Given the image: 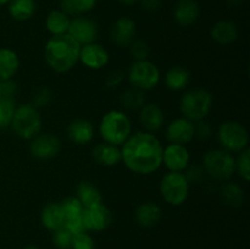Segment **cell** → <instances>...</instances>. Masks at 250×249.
Returning <instances> with one entry per match:
<instances>
[{"instance_id": "cell-20", "label": "cell", "mask_w": 250, "mask_h": 249, "mask_svg": "<svg viewBox=\"0 0 250 249\" xmlns=\"http://www.w3.org/2000/svg\"><path fill=\"white\" fill-rule=\"evenodd\" d=\"M139 122L146 132L154 133L159 131L165 122L163 109L156 104L143 105L139 110Z\"/></svg>"}, {"instance_id": "cell-17", "label": "cell", "mask_w": 250, "mask_h": 249, "mask_svg": "<svg viewBox=\"0 0 250 249\" xmlns=\"http://www.w3.org/2000/svg\"><path fill=\"white\" fill-rule=\"evenodd\" d=\"M137 26L133 19L122 16L115 21L111 28V41L120 48H126L136 39Z\"/></svg>"}, {"instance_id": "cell-3", "label": "cell", "mask_w": 250, "mask_h": 249, "mask_svg": "<svg viewBox=\"0 0 250 249\" xmlns=\"http://www.w3.org/2000/svg\"><path fill=\"white\" fill-rule=\"evenodd\" d=\"M99 134L106 143L116 146L122 145L132 134L131 120L121 110H110L100 120Z\"/></svg>"}, {"instance_id": "cell-13", "label": "cell", "mask_w": 250, "mask_h": 249, "mask_svg": "<svg viewBox=\"0 0 250 249\" xmlns=\"http://www.w3.org/2000/svg\"><path fill=\"white\" fill-rule=\"evenodd\" d=\"M83 220L87 231L103 232L111 226L114 217L111 210L104 203H99L85 208L83 211Z\"/></svg>"}, {"instance_id": "cell-27", "label": "cell", "mask_w": 250, "mask_h": 249, "mask_svg": "<svg viewBox=\"0 0 250 249\" xmlns=\"http://www.w3.org/2000/svg\"><path fill=\"white\" fill-rule=\"evenodd\" d=\"M7 10L15 21H28L36 14L37 2L36 0H10Z\"/></svg>"}, {"instance_id": "cell-36", "label": "cell", "mask_w": 250, "mask_h": 249, "mask_svg": "<svg viewBox=\"0 0 250 249\" xmlns=\"http://www.w3.org/2000/svg\"><path fill=\"white\" fill-rule=\"evenodd\" d=\"M53 244L58 249H71L72 246L73 234L65 227L56 229L53 232Z\"/></svg>"}, {"instance_id": "cell-12", "label": "cell", "mask_w": 250, "mask_h": 249, "mask_svg": "<svg viewBox=\"0 0 250 249\" xmlns=\"http://www.w3.org/2000/svg\"><path fill=\"white\" fill-rule=\"evenodd\" d=\"M60 149V139L53 133H38L31 139L29 143V153L38 160H49L55 158Z\"/></svg>"}, {"instance_id": "cell-8", "label": "cell", "mask_w": 250, "mask_h": 249, "mask_svg": "<svg viewBox=\"0 0 250 249\" xmlns=\"http://www.w3.org/2000/svg\"><path fill=\"white\" fill-rule=\"evenodd\" d=\"M217 141L222 149L229 153H241L248 148L249 133L244 124L238 121H225L217 129Z\"/></svg>"}, {"instance_id": "cell-37", "label": "cell", "mask_w": 250, "mask_h": 249, "mask_svg": "<svg viewBox=\"0 0 250 249\" xmlns=\"http://www.w3.org/2000/svg\"><path fill=\"white\" fill-rule=\"evenodd\" d=\"M128 48L129 53H131L134 61L146 60L149 56V53H150L148 43L144 41H141V39H134V41L129 44Z\"/></svg>"}, {"instance_id": "cell-21", "label": "cell", "mask_w": 250, "mask_h": 249, "mask_svg": "<svg viewBox=\"0 0 250 249\" xmlns=\"http://www.w3.org/2000/svg\"><path fill=\"white\" fill-rule=\"evenodd\" d=\"M211 38L220 45H229L238 39V26L231 20H220L212 26Z\"/></svg>"}, {"instance_id": "cell-19", "label": "cell", "mask_w": 250, "mask_h": 249, "mask_svg": "<svg viewBox=\"0 0 250 249\" xmlns=\"http://www.w3.org/2000/svg\"><path fill=\"white\" fill-rule=\"evenodd\" d=\"M95 129L92 122L85 119H76L67 126V137L72 143L84 145L94 138Z\"/></svg>"}, {"instance_id": "cell-1", "label": "cell", "mask_w": 250, "mask_h": 249, "mask_svg": "<svg viewBox=\"0 0 250 249\" xmlns=\"http://www.w3.org/2000/svg\"><path fill=\"white\" fill-rule=\"evenodd\" d=\"M121 161L131 172L149 176L163 165V144L154 133L136 132L122 144Z\"/></svg>"}, {"instance_id": "cell-40", "label": "cell", "mask_w": 250, "mask_h": 249, "mask_svg": "<svg viewBox=\"0 0 250 249\" xmlns=\"http://www.w3.org/2000/svg\"><path fill=\"white\" fill-rule=\"evenodd\" d=\"M125 75L121 70H114L107 75L106 81H105V84L109 89H116L120 84L124 81Z\"/></svg>"}, {"instance_id": "cell-25", "label": "cell", "mask_w": 250, "mask_h": 249, "mask_svg": "<svg viewBox=\"0 0 250 249\" xmlns=\"http://www.w3.org/2000/svg\"><path fill=\"white\" fill-rule=\"evenodd\" d=\"M20 68V59L16 51L0 48V82L11 80Z\"/></svg>"}, {"instance_id": "cell-23", "label": "cell", "mask_w": 250, "mask_h": 249, "mask_svg": "<svg viewBox=\"0 0 250 249\" xmlns=\"http://www.w3.org/2000/svg\"><path fill=\"white\" fill-rule=\"evenodd\" d=\"M134 217L139 226L153 227L160 221L161 219V208L154 202H146L138 205L134 212Z\"/></svg>"}, {"instance_id": "cell-35", "label": "cell", "mask_w": 250, "mask_h": 249, "mask_svg": "<svg viewBox=\"0 0 250 249\" xmlns=\"http://www.w3.org/2000/svg\"><path fill=\"white\" fill-rule=\"evenodd\" d=\"M51 102V90L49 89L45 85H42V87L37 88L33 92L31 97V103L29 104L33 105L36 109H42V107H45L50 104Z\"/></svg>"}, {"instance_id": "cell-41", "label": "cell", "mask_w": 250, "mask_h": 249, "mask_svg": "<svg viewBox=\"0 0 250 249\" xmlns=\"http://www.w3.org/2000/svg\"><path fill=\"white\" fill-rule=\"evenodd\" d=\"M0 90H1V97L7 98H15L17 90H19V85L14 80H6L0 82Z\"/></svg>"}, {"instance_id": "cell-6", "label": "cell", "mask_w": 250, "mask_h": 249, "mask_svg": "<svg viewBox=\"0 0 250 249\" xmlns=\"http://www.w3.org/2000/svg\"><path fill=\"white\" fill-rule=\"evenodd\" d=\"M203 170L216 181H229L236 172V158L224 149H212L203 158Z\"/></svg>"}, {"instance_id": "cell-46", "label": "cell", "mask_w": 250, "mask_h": 249, "mask_svg": "<svg viewBox=\"0 0 250 249\" xmlns=\"http://www.w3.org/2000/svg\"><path fill=\"white\" fill-rule=\"evenodd\" d=\"M10 0H0V6H2V5H7L9 4Z\"/></svg>"}, {"instance_id": "cell-29", "label": "cell", "mask_w": 250, "mask_h": 249, "mask_svg": "<svg viewBox=\"0 0 250 249\" xmlns=\"http://www.w3.org/2000/svg\"><path fill=\"white\" fill-rule=\"evenodd\" d=\"M41 222L50 232H54L63 227L62 214H61L59 203L50 202L43 208L41 212Z\"/></svg>"}, {"instance_id": "cell-2", "label": "cell", "mask_w": 250, "mask_h": 249, "mask_svg": "<svg viewBox=\"0 0 250 249\" xmlns=\"http://www.w3.org/2000/svg\"><path fill=\"white\" fill-rule=\"evenodd\" d=\"M81 45L70 36H51L44 48V59L56 73H66L80 61Z\"/></svg>"}, {"instance_id": "cell-16", "label": "cell", "mask_w": 250, "mask_h": 249, "mask_svg": "<svg viewBox=\"0 0 250 249\" xmlns=\"http://www.w3.org/2000/svg\"><path fill=\"white\" fill-rule=\"evenodd\" d=\"M165 134L170 143L186 145L194 138V122L183 116L177 117L167 124Z\"/></svg>"}, {"instance_id": "cell-30", "label": "cell", "mask_w": 250, "mask_h": 249, "mask_svg": "<svg viewBox=\"0 0 250 249\" xmlns=\"http://www.w3.org/2000/svg\"><path fill=\"white\" fill-rule=\"evenodd\" d=\"M220 198L224 204L232 208H238L244 203V190L238 183L225 181L220 189Z\"/></svg>"}, {"instance_id": "cell-43", "label": "cell", "mask_w": 250, "mask_h": 249, "mask_svg": "<svg viewBox=\"0 0 250 249\" xmlns=\"http://www.w3.org/2000/svg\"><path fill=\"white\" fill-rule=\"evenodd\" d=\"M142 9L148 12H155L161 7V0H139Z\"/></svg>"}, {"instance_id": "cell-47", "label": "cell", "mask_w": 250, "mask_h": 249, "mask_svg": "<svg viewBox=\"0 0 250 249\" xmlns=\"http://www.w3.org/2000/svg\"><path fill=\"white\" fill-rule=\"evenodd\" d=\"M23 249H39V248L36 246H27L26 248H23Z\"/></svg>"}, {"instance_id": "cell-9", "label": "cell", "mask_w": 250, "mask_h": 249, "mask_svg": "<svg viewBox=\"0 0 250 249\" xmlns=\"http://www.w3.org/2000/svg\"><path fill=\"white\" fill-rule=\"evenodd\" d=\"M127 78L132 88L146 92V90L154 89L160 83L161 73L158 66L146 59V60L134 61L129 66Z\"/></svg>"}, {"instance_id": "cell-14", "label": "cell", "mask_w": 250, "mask_h": 249, "mask_svg": "<svg viewBox=\"0 0 250 249\" xmlns=\"http://www.w3.org/2000/svg\"><path fill=\"white\" fill-rule=\"evenodd\" d=\"M163 164L168 171L183 172L190 165L189 150L183 144H167L163 149Z\"/></svg>"}, {"instance_id": "cell-31", "label": "cell", "mask_w": 250, "mask_h": 249, "mask_svg": "<svg viewBox=\"0 0 250 249\" xmlns=\"http://www.w3.org/2000/svg\"><path fill=\"white\" fill-rule=\"evenodd\" d=\"M97 0H60V10L68 16H80L94 9Z\"/></svg>"}, {"instance_id": "cell-22", "label": "cell", "mask_w": 250, "mask_h": 249, "mask_svg": "<svg viewBox=\"0 0 250 249\" xmlns=\"http://www.w3.org/2000/svg\"><path fill=\"white\" fill-rule=\"evenodd\" d=\"M92 156L94 161L105 167H112L121 163V149L116 145L102 142L93 148Z\"/></svg>"}, {"instance_id": "cell-38", "label": "cell", "mask_w": 250, "mask_h": 249, "mask_svg": "<svg viewBox=\"0 0 250 249\" xmlns=\"http://www.w3.org/2000/svg\"><path fill=\"white\" fill-rule=\"evenodd\" d=\"M71 249H95L94 239L92 238V236L88 232H81V233L73 234Z\"/></svg>"}, {"instance_id": "cell-44", "label": "cell", "mask_w": 250, "mask_h": 249, "mask_svg": "<svg viewBox=\"0 0 250 249\" xmlns=\"http://www.w3.org/2000/svg\"><path fill=\"white\" fill-rule=\"evenodd\" d=\"M244 0H225V4L229 7H237L243 4Z\"/></svg>"}, {"instance_id": "cell-32", "label": "cell", "mask_w": 250, "mask_h": 249, "mask_svg": "<svg viewBox=\"0 0 250 249\" xmlns=\"http://www.w3.org/2000/svg\"><path fill=\"white\" fill-rule=\"evenodd\" d=\"M122 106L128 111H136V110H141L142 106L144 105V93L142 90L136 89V88H131L127 89L126 92L122 93L121 98H120Z\"/></svg>"}, {"instance_id": "cell-28", "label": "cell", "mask_w": 250, "mask_h": 249, "mask_svg": "<svg viewBox=\"0 0 250 249\" xmlns=\"http://www.w3.org/2000/svg\"><path fill=\"white\" fill-rule=\"evenodd\" d=\"M71 19L60 9L51 10L45 19V28L51 36H61L68 32Z\"/></svg>"}, {"instance_id": "cell-34", "label": "cell", "mask_w": 250, "mask_h": 249, "mask_svg": "<svg viewBox=\"0 0 250 249\" xmlns=\"http://www.w3.org/2000/svg\"><path fill=\"white\" fill-rule=\"evenodd\" d=\"M236 172L244 182L250 181V150L249 148L244 149L236 158Z\"/></svg>"}, {"instance_id": "cell-11", "label": "cell", "mask_w": 250, "mask_h": 249, "mask_svg": "<svg viewBox=\"0 0 250 249\" xmlns=\"http://www.w3.org/2000/svg\"><path fill=\"white\" fill-rule=\"evenodd\" d=\"M98 24L90 17L80 15L71 19L67 34H70L81 46L94 43L98 38Z\"/></svg>"}, {"instance_id": "cell-45", "label": "cell", "mask_w": 250, "mask_h": 249, "mask_svg": "<svg viewBox=\"0 0 250 249\" xmlns=\"http://www.w3.org/2000/svg\"><path fill=\"white\" fill-rule=\"evenodd\" d=\"M119 2H121V4L124 5H133L136 4V2H138L139 0H117Z\"/></svg>"}, {"instance_id": "cell-33", "label": "cell", "mask_w": 250, "mask_h": 249, "mask_svg": "<svg viewBox=\"0 0 250 249\" xmlns=\"http://www.w3.org/2000/svg\"><path fill=\"white\" fill-rule=\"evenodd\" d=\"M15 110H16L15 98L0 97V129L10 127Z\"/></svg>"}, {"instance_id": "cell-10", "label": "cell", "mask_w": 250, "mask_h": 249, "mask_svg": "<svg viewBox=\"0 0 250 249\" xmlns=\"http://www.w3.org/2000/svg\"><path fill=\"white\" fill-rule=\"evenodd\" d=\"M62 214L63 227L67 228L72 234L88 232L85 229L84 220H83V211L84 208L81 204L80 200L76 197H66L65 199L59 203Z\"/></svg>"}, {"instance_id": "cell-26", "label": "cell", "mask_w": 250, "mask_h": 249, "mask_svg": "<svg viewBox=\"0 0 250 249\" xmlns=\"http://www.w3.org/2000/svg\"><path fill=\"white\" fill-rule=\"evenodd\" d=\"M76 198L80 200L83 208H89L95 204L103 203V197L100 190L95 185L89 181H81L76 187Z\"/></svg>"}, {"instance_id": "cell-4", "label": "cell", "mask_w": 250, "mask_h": 249, "mask_svg": "<svg viewBox=\"0 0 250 249\" xmlns=\"http://www.w3.org/2000/svg\"><path fill=\"white\" fill-rule=\"evenodd\" d=\"M214 98L209 90L204 88H194L187 90L181 97L180 110L182 116L192 122L205 120L212 109Z\"/></svg>"}, {"instance_id": "cell-5", "label": "cell", "mask_w": 250, "mask_h": 249, "mask_svg": "<svg viewBox=\"0 0 250 249\" xmlns=\"http://www.w3.org/2000/svg\"><path fill=\"white\" fill-rule=\"evenodd\" d=\"M10 127L17 137L31 141L33 137L41 133L42 116L39 110L31 104L19 105L15 110Z\"/></svg>"}, {"instance_id": "cell-18", "label": "cell", "mask_w": 250, "mask_h": 249, "mask_svg": "<svg viewBox=\"0 0 250 249\" xmlns=\"http://www.w3.org/2000/svg\"><path fill=\"white\" fill-rule=\"evenodd\" d=\"M200 16V5L197 0H178L173 9V17L182 27L193 26Z\"/></svg>"}, {"instance_id": "cell-15", "label": "cell", "mask_w": 250, "mask_h": 249, "mask_svg": "<svg viewBox=\"0 0 250 249\" xmlns=\"http://www.w3.org/2000/svg\"><path fill=\"white\" fill-rule=\"evenodd\" d=\"M80 61L89 70H102L109 63L110 55L106 49L98 43L81 46Z\"/></svg>"}, {"instance_id": "cell-39", "label": "cell", "mask_w": 250, "mask_h": 249, "mask_svg": "<svg viewBox=\"0 0 250 249\" xmlns=\"http://www.w3.org/2000/svg\"><path fill=\"white\" fill-rule=\"evenodd\" d=\"M211 134L212 128L209 122H207L205 120L194 122V137H197L200 141H207L211 137Z\"/></svg>"}, {"instance_id": "cell-42", "label": "cell", "mask_w": 250, "mask_h": 249, "mask_svg": "<svg viewBox=\"0 0 250 249\" xmlns=\"http://www.w3.org/2000/svg\"><path fill=\"white\" fill-rule=\"evenodd\" d=\"M187 172L185 173L186 177H187V180L189 181V183H194V182H198V181H200L203 178V175H204V170H203V167H199V166H188L187 168Z\"/></svg>"}, {"instance_id": "cell-48", "label": "cell", "mask_w": 250, "mask_h": 249, "mask_svg": "<svg viewBox=\"0 0 250 249\" xmlns=\"http://www.w3.org/2000/svg\"><path fill=\"white\" fill-rule=\"evenodd\" d=\"M0 97H1V90H0Z\"/></svg>"}, {"instance_id": "cell-24", "label": "cell", "mask_w": 250, "mask_h": 249, "mask_svg": "<svg viewBox=\"0 0 250 249\" xmlns=\"http://www.w3.org/2000/svg\"><path fill=\"white\" fill-rule=\"evenodd\" d=\"M190 81H192V75L187 68L182 66L171 67L164 77L165 85L173 92H181L186 89L189 85Z\"/></svg>"}, {"instance_id": "cell-7", "label": "cell", "mask_w": 250, "mask_h": 249, "mask_svg": "<svg viewBox=\"0 0 250 249\" xmlns=\"http://www.w3.org/2000/svg\"><path fill=\"white\" fill-rule=\"evenodd\" d=\"M190 183L186 177L185 172L168 171L163 176L159 186L160 195L165 203L172 207H180L185 204L189 197Z\"/></svg>"}]
</instances>
